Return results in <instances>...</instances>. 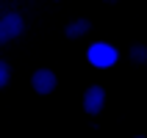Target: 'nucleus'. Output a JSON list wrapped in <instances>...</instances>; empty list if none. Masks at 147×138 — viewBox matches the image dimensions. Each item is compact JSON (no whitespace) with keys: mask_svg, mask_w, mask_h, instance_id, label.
Returning a JSON list of instances; mask_svg holds the SVG:
<instances>
[{"mask_svg":"<svg viewBox=\"0 0 147 138\" xmlns=\"http://www.w3.org/2000/svg\"><path fill=\"white\" fill-rule=\"evenodd\" d=\"M86 61L92 66H97V69H108V66H114L119 61V50L114 44H108V41H94L86 50Z\"/></svg>","mask_w":147,"mask_h":138,"instance_id":"obj_1","label":"nucleus"},{"mask_svg":"<svg viewBox=\"0 0 147 138\" xmlns=\"http://www.w3.org/2000/svg\"><path fill=\"white\" fill-rule=\"evenodd\" d=\"M22 28H25V22H22V17L17 14V11L3 14V17H0V44L17 39V36L22 33Z\"/></svg>","mask_w":147,"mask_h":138,"instance_id":"obj_2","label":"nucleus"},{"mask_svg":"<svg viewBox=\"0 0 147 138\" xmlns=\"http://www.w3.org/2000/svg\"><path fill=\"white\" fill-rule=\"evenodd\" d=\"M83 111L89 116H97L100 111H103V105H106V89L103 86H89V89L83 91Z\"/></svg>","mask_w":147,"mask_h":138,"instance_id":"obj_3","label":"nucleus"},{"mask_svg":"<svg viewBox=\"0 0 147 138\" xmlns=\"http://www.w3.org/2000/svg\"><path fill=\"white\" fill-rule=\"evenodd\" d=\"M56 83H58V77H56V72L53 69H36V72L31 75V86H33V91L36 94H50V91H56Z\"/></svg>","mask_w":147,"mask_h":138,"instance_id":"obj_4","label":"nucleus"},{"mask_svg":"<svg viewBox=\"0 0 147 138\" xmlns=\"http://www.w3.org/2000/svg\"><path fill=\"white\" fill-rule=\"evenodd\" d=\"M89 28H92L89 19H75V22H69V25L64 28V33L69 36V39H81V36L89 33Z\"/></svg>","mask_w":147,"mask_h":138,"instance_id":"obj_5","label":"nucleus"},{"mask_svg":"<svg viewBox=\"0 0 147 138\" xmlns=\"http://www.w3.org/2000/svg\"><path fill=\"white\" fill-rule=\"evenodd\" d=\"M128 55H131V61H136V64H144V61H147V47L133 44V47L128 50Z\"/></svg>","mask_w":147,"mask_h":138,"instance_id":"obj_6","label":"nucleus"},{"mask_svg":"<svg viewBox=\"0 0 147 138\" xmlns=\"http://www.w3.org/2000/svg\"><path fill=\"white\" fill-rule=\"evenodd\" d=\"M8 80H11V69H8V64L0 58V89H6Z\"/></svg>","mask_w":147,"mask_h":138,"instance_id":"obj_7","label":"nucleus"},{"mask_svg":"<svg viewBox=\"0 0 147 138\" xmlns=\"http://www.w3.org/2000/svg\"><path fill=\"white\" fill-rule=\"evenodd\" d=\"M106 3H117V0H106Z\"/></svg>","mask_w":147,"mask_h":138,"instance_id":"obj_8","label":"nucleus"},{"mask_svg":"<svg viewBox=\"0 0 147 138\" xmlns=\"http://www.w3.org/2000/svg\"><path fill=\"white\" fill-rule=\"evenodd\" d=\"M136 138H147V135H136Z\"/></svg>","mask_w":147,"mask_h":138,"instance_id":"obj_9","label":"nucleus"}]
</instances>
